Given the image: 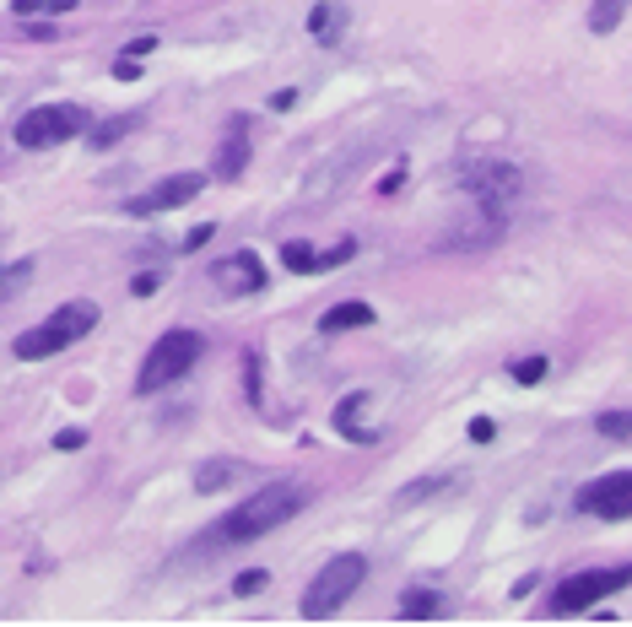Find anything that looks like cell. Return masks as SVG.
Here are the masks:
<instances>
[{"instance_id": "6da1fadb", "label": "cell", "mask_w": 632, "mask_h": 627, "mask_svg": "<svg viewBox=\"0 0 632 627\" xmlns=\"http://www.w3.org/2000/svg\"><path fill=\"white\" fill-rule=\"evenodd\" d=\"M303 503H308V487H298V482H271V487L254 492L249 503H238L233 514H222L217 530H211V541L249 546V541H260V536H271V530H281L287 519H298Z\"/></svg>"}, {"instance_id": "7a4b0ae2", "label": "cell", "mask_w": 632, "mask_h": 627, "mask_svg": "<svg viewBox=\"0 0 632 627\" xmlns=\"http://www.w3.org/2000/svg\"><path fill=\"white\" fill-rule=\"evenodd\" d=\"M460 184L470 190V200L487 211V228H503L508 211H514V200H519V190H524V173L508 163V157H465Z\"/></svg>"}, {"instance_id": "3957f363", "label": "cell", "mask_w": 632, "mask_h": 627, "mask_svg": "<svg viewBox=\"0 0 632 627\" xmlns=\"http://www.w3.org/2000/svg\"><path fill=\"white\" fill-rule=\"evenodd\" d=\"M92 325H98V303H92V298L60 303V309L49 314L44 325H33L28 336H17V346H11V352H17L22 363H38V357H55V352H65L71 341H82Z\"/></svg>"}, {"instance_id": "277c9868", "label": "cell", "mask_w": 632, "mask_h": 627, "mask_svg": "<svg viewBox=\"0 0 632 627\" xmlns=\"http://www.w3.org/2000/svg\"><path fill=\"white\" fill-rule=\"evenodd\" d=\"M362 579H368V557H362V552H341V557H330V563L314 573V584L303 590V617H308V622L335 617V611H341L346 600L362 590Z\"/></svg>"}, {"instance_id": "5b68a950", "label": "cell", "mask_w": 632, "mask_h": 627, "mask_svg": "<svg viewBox=\"0 0 632 627\" xmlns=\"http://www.w3.org/2000/svg\"><path fill=\"white\" fill-rule=\"evenodd\" d=\"M200 352H206V341H200V330H163V341L146 352V363L136 373V395H157L168 390V384H179L184 373L200 363Z\"/></svg>"}, {"instance_id": "8992f818", "label": "cell", "mask_w": 632, "mask_h": 627, "mask_svg": "<svg viewBox=\"0 0 632 627\" xmlns=\"http://www.w3.org/2000/svg\"><path fill=\"white\" fill-rule=\"evenodd\" d=\"M92 114L82 103H44V109H28L17 119V146H28V152H49V146H65L76 136H87Z\"/></svg>"}, {"instance_id": "52a82bcc", "label": "cell", "mask_w": 632, "mask_h": 627, "mask_svg": "<svg viewBox=\"0 0 632 627\" xmlns=\"http://www.w3.org/2000/svg\"><path fill=\"white\" fill-rule=\"evenodd\" d=\"M616 590H632V563H616V568H584L573 579H562L551 590V617H573V611H589L595 600L616 595Z\"/></svg>"}, {"instance_id": "ba28073f", "label": "cell", "mask_w": 632, "mask_h": 627, "mask_svg": "<svg viewBox=\"0 0 632 627\" xmlns=\"http://www.w3.org/2000/svg\"><path fill=\"white\" fill-rule=\"evenodd\" d=\"M578 514H595V519H632V471H611L595 476L589 487H578Z\"/></svg>"}, {"instance_id": "9c48e42d", "label": "cell", "mask_w": 632, "mask_h": 627, "mask_svg": "<svg viewBox=\"0 0 632 627\" xmlns=\"http://www.w3.org/2000/svg\"><path fill=\"white\" fill-rule=\"evenodd\" d=\"M200 190H206V173H168V179H157L152 190L125 200V211L130 217H163V211H179L184 200H195Z\"/></svg>"}, {"instance_id": "30bf717a", "label": "cell", "mask_w": 632, "mask_h": 627, "mask_svg": "<svg viewBox=\"0 0 632 627\" xmlns=\"http://www.w3.org/2000/svg\"><path fill=\"white\" fill-rule=\"evenodd\" d=\"M244 168H249V114H227L217 163H211V179L233 184V179H244Z\"/></svg>"}, {"instance_id": "8fae6325", "label": "cell", "mask_w": 632, "mask_h": 627, "mask_svg": "<svg viewBox=\"0 0 632 627\" xmlns=\"http://www.w3.org/2000/svg\"><path fill=\"white\" fill-rule=\"evenodd\" d=\"M211 282H217L227 298H244V292H260L265 287V265L254 249H238V255H227L211 265Z\"/></svg>"}, {"instance_id": "7c38bea8", "label": "cell", "mask_w": 632, "mask_h": 627, "mask_svg": "<svg viewBox=\"0 0 632 627\" xmlns=\"http://www.w3.org/2000/svg\"><path fill=\"white\" fill-rule=\"evenodd\" d=\"M362 411H368V390H352L341 406H335V433L352 438V444H379V428H368Z\"/></svg>"}, {"instance_id": "4fadbf2b", "label": "cell", "mask_w": 632, "mask_h": 627, "mask_svg": "<svg viewBox=\"0 0 632 627\" xmlns=\"http://www.w3.org/2000/svg\"><path fill=\"white\" fill-rule=\"evenodd\" d=\"M308 33H314V44H341L346 38V6L341 0H319L314 11H308Z\"/></svg>"}, {"instance_id": "5bb4252c", "label": "cell", "mask_w": 632, "mask_h": 627, "mask_svg": "<svg viewBox=\"0 0 632 627\" xmlns=\"http://www.w3.org/2000/svg\"><path fill=\"white\" fill-rule=\"evenodd\" d=\"M373 303H335V309L319 319V330H325V336H341V330H368L373 325Z\"/></svg>"}, {"instance_id": "9a60e30c", "label": "cell", "mask_w": 632, "mask_h": 627, "mask_svg": "<svg viewBox=\"0 0 632 627\" xmlns=\"http://www.w3.org/2000/svg\"><path fill=\"white\" fill-rule=\"evenodd\" d=\"M238 476H244V465H238V460H206V465L195 471V492H206V498H211V492L233 487Z\"/></svg>"}, {"instance_id": "2e32d148", "label": "cell", "mask_w": 632, "mask_h": 627, "mask_svg": "<svg viewBox=\"0 0 632 627\" xmlns=\"http://www.w3.org/2000/svg\"><path fill=\"white\" fill-rule=\"evenodd\" d=\"M136 130V114H119V119H103V125H87V141L98 146V152H109L119 136H130Z\"/></svg>"}, {"instance_id": "e0dca14e", "label": "cell", "mask_w": 632, "mask_h": 627, "mask_svg": "<svg viewBox=\"0 0 632 627\" xmlns=\"http://www.w3.org/2000/svg\"><path fill=\"white\" fill-rule=\"evenodd\" d=\"M632 0H589V28L595 33H616V22L627 17Z\"/></svg>"}, {"instance_id": "ac0fdd59", "label": "cell", "mask_w": 632, "mask_h": 627, "mask_svg": "<svg viewBox=\"0 0 632 627\" xmlns=\"http://www.w3.org/2000/svg\"><path fill=\"white\" fill-rule=\"evenodd\" d=\"M438 611H443V600L433 590H411L406 600H400V617L406 622H427V617H438Z\"/></svg>"}, {"instance_id": "d6986e66", "label": "cell", "mask_w": 632, "mask_h": 627, "mask_svg": "<svg viewBox=\"0 0 632 627\" xmlns=\"http://www.w3.org/2000/svg\"><path fill=\"white\" fill-rule=\"evenodd\" d=\"M281 265H287L292 276H308V271H319V255L308 244H298V238H292V244H281Z\"/></svg>"}, {"instance_id": "ffe728a7", "label": "cell", "mask_w": 632, "mask_h": 627, "mask_svg": "<svg viewBox=\"0 0 632 627\" xmlns=\"http://www.w3.org/2000/svg\"><path fill=\"white\" fill-rule=\"evenodd\" d=\"M595 433H605V438H632V411H622V406L600 411V417H595Z\"/></svg>"}, {"instance_id": "44dd1931", "label": "cell", "mask_w": 632, "mask_h": 627, "mask_svg": "<svg viewBox=\"0 0 632 627\" xmlns=\"http://www.w3.org/2000/svg\"><path fill=\"white\" fill-rule=\"evenodd\" d=\"M449 487V476H427V482H411V487H400V498L395 503H422V498H433V492Z\"/></svg>"}, {"instance_id": "7402d4cb", "label": "cell", "mask_w": 632, "mask_h": 627, "mask_svg": "<svg viewBox=\"0 0 632 627\" xmlns=\"http://www.w3.org/2000/svg\"><path fill=\"white\" fill-rule=\"evenodd\" d=\"M508 373H514V379H519V384H541V379H546V373H551V363H546V357H524V363H514V368H508Z\"/></svg>"}, {"instance_id": "603a6c76", "label": "cell", "mask_w": 632, "mask_h": 627, "mask_svg": "<svg viewBox=\"0 0 632 627\" xmlns=\"http://www.w3.org/2000/svg\"><path fill=\"white\" fill-rule=\"evenodd\" d=\"M265 584H271V573H265V568H249V573H238V579H233V595H260L265 590Z\"/></svg>"}, {"instance_id": "cb8c5ba5", "label": "cell", "mask_w": 632, "mask_h": 627, "mask_svg": "<svg viewBox=\"0 0 632 627\" xmlns=\"http://www.w3.org/2000/svg\"><path fill=\"white\" fill-rule=\"evenodd\" d=\"M211 238H217V228H211V222H200V228H190V233H184V255H195V249H206L211 244Z\"/></svg>"}, {"instance_id": "d4e9b609", "label": "cell", "mask_w": 632, "mask_h": 627, "mask_svg": "<svg viewBox=\"0 0 632 627\" xmlns=\"http://www.w3.org/2000/svg\"><path fill=\"white\" fill-rule=\"evenodd\" d=\"M244 390H249L254 406H260V352H249V357H244Z\"/></svg>"}, {"instance_id": "484cf974", "label": "cell", "mask_w": 632, "mask_h": 627, "mask_svg": "<svg viewBox=\"0 0 632 627\" xmlns=\"http://www.w3.org/2000/svg\"><path fill=\"white\" fill-rule=\"evenodd\" d=\"M357 255V244H335V249H325V255H319V271H335V265H346Z\"/></svg>"}, {"instance_id": "4316f807", "label": "cell", "mask_w": 632, "mask_h": 627, "mask_svg": "<svg viewBox=\"0 0 632 627\" xmlns=\"http://www.w3.org/2000/svg\"><path fill=\"white\" fill-rule=\"evenodd\" d=\"M82 444H87L82 428H60V433H55V449H60V455H65V449H82Z\"/></svg>"}, {"instance_id": "83f0119b", "label": "cell", "mask_w": 632, "mask_h": 627, "mask_svg": "<svg viewBox=\"0 0 632 627\" xmlns=\"http://www.w3.org/2000/svg\"><path fill=\"white\" fill-rule=\"evenodd\" d=\"M157 287H163V276H157V271H141V276H136V287H130V292H136V298H152Z\"/></svg>"}, {"instance_id": "f1b7e54d", "label": "cell", "mask_w": 632, "mask_h": 627, "mask_svg": "<svg viewBox=\"0 0 632 627\" xmlns=\"http://www.w3.org/2000/svg\"><path fill=\"white\" fill-rule=\"evenodd\" d=\"M114 76H119V82H141V65H136V55L114 60Z\"/></svg>"}, {"instance_id": "f546056e", "label": "cell", "mask_w": 632, "mask_h": 627, "mask_svg": "<svg viewBox=\"0 0 632 627\" xmlns=\"http://www.w3.org/2000/svg\"><path fill=\"white\" fill-rule=\"evenodd\" d=\"M492 433H497V428H492L487 417H476V422H470V438H476V444H492Z\"/></svg>"}, {"instance_id": "4dcf8cb0", "label": "cell", "mask_w": 632, "mask_h": 627, "mask_svg": "<svg viewBox=\"0 0 632 627\" xmlns=\"http://www.w3.org/2000/svg\"><path fill=\"white\" fill-rule=\"evenodd\" d=\"M11 11H17V17H33V11H49V0H11Z\"/></svg>"}, {"instance_id": "1f68e13d", "label": "cell", "mask_w": 632, "mask_h": 627, "mask_svg": "<svg viewBox=\"0 0 632 627\" xmlns=\"http://www.w3.org/2000/svg\"><path fill=\"white\" fill-rule=\"evenodd\" d=\"M292 103H298V92H292V87H281V92H271V109H292Z\"/></svg>"}, {"instance_id": "d6a6232c", "label": "cell", "mask_w": 632, "mask_h": 627, "mask_svg": "<svg viewBox=\"0 0 632 627\" xmlns=\"http://www.w3.org/2000/svg\"><path fill=\"white\" fill-rule=\"evenodd\" d=\"M49 11H76V0H49Z\"/></svg>"}]
</instances>
